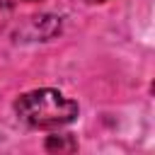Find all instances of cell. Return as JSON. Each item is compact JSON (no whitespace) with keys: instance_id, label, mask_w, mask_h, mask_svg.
I'll use <instances>...</instances> for the list:
<instances>
[{"instance_id":"obj_2","label":"cell","mask_w":155,"mask_h":155,"mask_svg":"<svg viewBox=\"0 0 155 155\" xmlns=\"http://www.w3.org/2000/svg\"><path fill=\"white\" fill-rule=\"evenodd\" d=\"M46 150L48 153H73V150H78V140L73 136H68V133L48 136L46 138Z\"/></svg>"},{"instance_id":"obj_1","label":"cell","mask_w":155,"mask_h":155,"mask_svg":"<svg viewBox=\"0 0 155 155\" xmlns=\"http://www.w3.org/2000/svg\"><path fill=\"white\" fill-rule=\"evenodd\" d=\"M15 114L31 128H61L78 119V102L58 90L41 87L17 97Z\"/></svg>"},{"instance_id":"obj_3","label":"cell","mask_w":155,"mask_h":155,"mask_svg":"<svg viewBox=\"0 0 155 155\" xmlns=\"http://www.w3.org/2000/svg\"><path fill=\"white\" fill-rule=\"evenodd\" d=\"M17 2H34V0H0L2 7H12V5H17Z\"/></svg>"},{"instance_id":"obj_4","label":"cell","mask_w":155,"mask_h":155,"mask_svg":"<svg viewBox=\"0 0 155 155\" xmlns=\"http://www.w3.org/2000/svg\"><path fill=\"white\" fill-rule=\"evenodd\" d=\"M90 2H104V0H90Z\"/></svg>"}]
</instances>
